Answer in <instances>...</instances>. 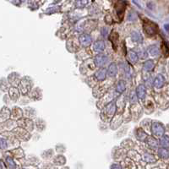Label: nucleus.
<instances>
[{
    "label": "nucleus",
    "mask_w": 169,
    "mask_h": 169,
    "mask_svg": "<svg viewBox=\"0 0 169 169\" xmlns=\"http://www.w3.org/2000/svg\"><path fill=\"white\" fill-rule=\"evenodd\" d=\"M116 110H117V103L115 101H113L102 110L101 119L103 122H111L112 119L114 118Z\"/></svg>",
    "instance_id": "1"
},
{
    "label": "nucleus",
    "mask_w": 169,
    "mask_h": 169,
    "mask_svg": "<svg viewBox=\"0 0 169 169\" xmlns=\"http://www.w3.org/2000/svg\"><path fill=\"white\" fill-rule=\"evenodd\" d=\"M143 31L145 32V34L149 37H154L158 33L159 28L157 24H156L155 22L149 20V19H144L143 20Z\"/></svg>",
    "instance_id": "2"
},
{
    "label": "nucleus",
    "mask_w": 169,
    "mask_h": 169,
    "mask_svg": "<svg viewBox=\"0 0 169 169\" xmlns=\"http://www.w3.org/2000/svg\"><path fill=\"white\" fill-rule=\"evenodd\" d=\"M19 91L22 95H27L32 91V80L30 77H23L19 84Z\"/></svg>",
    "instance_id": "3"
},
{
    "label": "nucleus",
    "mask_w": 169,
    "mask_h": 169,
    "mask_svg": "<svg viewBox=\"0 0 169 169\" xmlns=\"http://www.w3.org/2000/svg\"><path fill=\"white\" fill-rule=\"evenodd\" d=\"M96 63H95L94 60L89 59V60H86L81 65H80V73H82L85 75H92V73L95 70V67H96Z\"/></svg>",
    "instance_id": "4"
},
{
    "label": "nucleus",
    "mask_w": 169,
    "mask_h": 169,
    "mask_svg": "<svg viewBox=\"0 0 169 169\" xmlns=\"http://www.w3.org/2000/svg\"><path fill=\"white\" fill-rule=\"evenodd\" d=\"M17 124L18 127L26 131L31 132L34 130V122L28 118H21L17 121Z\"/></svg>",
    "instance_id": "5"
},
{
    "label": "nucleus",
    "mask_w": 169,
    "mask_h": 169,
    "mask_svg": "<svg viewBox=\"0 0 169 169\" xmlns=\"http://www.w3.org/2000/svg\"><path fill=\"white\" fill-rule=\"evenodd\" d=\"M151 132L155 137H162L165 133V128L159 121H153L151 124Z\"/></svg>",
    "instance_id": "6"
},
{
    "label": "nucleus",
    "mask_w": 169,
    "mask_h": 169,
    "mask_svg": "<svg viewBox=\"0 0 169 169\" xmlns=\"http://www.w3.org/2000/svg\"><path fill=\"white\" fill-rule=\"evenodd\" d=\"M14 135L19 140V141H27L31 139V134L30 132L26 131L19 127H17L14 131H12Z\"/></svg>",
    "instance_id": "7"
},
{
    "label": "nucleus",
    "mask_w": 169,
    "mask_h": 169,
    "mask_svg": "<svg viewBox=\"0 0 169 169\" xmlns=\"http://www.w3.org/2000/svg\"><path fill=\"white\" fill-rule=\"evenodd\" d=\"M1 132H10L14 131L17 127H18V124L17 122H15V120H11L9 119L7 121H4L3 123H1Z\"/></svg>",
    "instance_id": "8"
},
{
    "label": "nucleus",
    "mask_w": 169,
    "mask_h": 169,
    "mask_svg": "<svg viewBox=\"0 0 169 169\" xmlns=\"http://www.w3.org/2000/svg\"><path fill=\"white\" fill-rule=\"evenodd\" d=\"M79 41L77 40L76 38L72 37L69 38L68 41H67V43H66V47H67V49L70 52V53H75L77 52L79 49Z\"/></svg>",
    "instance_id": "9"
},
{
    "label": "nucleus",
    "mask_w": 169,
    "mask_h": 169,
    "mask_svg": "<svg viewBox=\"0 0 169 169\" xmlns=\"http://www.w3.org/2000/svg\"><path fill=\"white\" fill-rule=\"evenodd\" d=\"M21 79H20V75L17 72H12L10 73L9 76H8V82L13 86V87H15V86H19V82H20Z\"/></svg>",
    "instance_id": "10"
},
{
    "label": "nucleus",
    "mask_w": 169,
    "mask_h": 169,
    "mask_svg": "<svg viewBox=\"0 0 169 169\" xmlns=\"http://www.w3.org/2000/svg\"><path fill=\"white\" fill-rule=\"evenodd\" d=\"M130 111H131V114L133 118L135 119V120H138V119L141 117V114H142V112H143V109H142V107H141L139 103H136V104L132 105Z\"/></svg>",
    "instance_id": "11"
},
{
    "label": "nucleus",
    "mask_w": 169,
    "mask_h": 169,
    "mask_svg": "<svg viewBox=\"0 0 169 169\" xmlns=\"http://www.w3.org/2000/svg\"><path fill=\"white\" fill-rule=\"evenodd\" d=\"M115 11L117 13V15L118 16V19H123L124 11H125V3L124 2L122 1H118L115 3Z\"/></svg>",
    "instance_id": "12"
},
{
    "label": "nucleus",
    "mask_w": 169,
    "mask_h": 169,
    "mask_svg": "<svg viewBox=\"0 0 169 169\" xmlns=\"http://www.w3.org/2000/svg\"><path fill=\"white\" fill-rule=\"evenodd\" d=\"M108 60H109L108 57L105 54H102V53L96 55L94 58L95 63L98 67H102V66L106 65L108 63Z\"/></svg>",
    "instance_id": "13"
},
{
    "label": "nucleus",
    "mask_w": 169,
    "mask_h": 169,
    "mask_svg": "<svg viewBox=\"0 0 169 169\" xmlns=\"http://www.w3.org/2000/svg\"><path fill=\"white\" fill-rule=\"evenodd\" d=\"M108 92V88L105 86H97L93 89V96L94 97H102L104 96Z\"/></svg>",
    "instance_id": "14"
},
{
    "label": "nucleus",
    "mask_w": 169,
    "mask_h": 169,
    "mask_svg": "<svg viewBox=\"0 0 169 169\" xmlns=\"http://www.w3.org/2000/svg\"><path fill=\"white\" fill-rule=\"evenodd\" d=\"M123 119L124 118H123V116L121 114H118L117 116H115L113 119H112V121H111L110 128L112 130H115L118 128H119L121 126L122 123H123Z\"/></svg>",
    "instance_id": "15"
},
{
    "label": "nucleus",
    "mask_w": 169,
    "mask_h": 169,
    "mask_svg": "<svg viewBox=\"0 0 169 169\" xmlns=\"http://www.w3.org/2000/svg\"><path fill=\"white\" fill-rule=\"evenodd\" d=\"M134 135L136 137V139L141 142H145L147 140L148 135L146 134V132L142 128H137L134 130Z\"/></svg>",
    "instance_id": "16"
},
{
    "label": "nucleus",
    "mask_w": 169,
    "mask_h": 169,
    "mask_svg": "<svg viewBox=\"0 0 169 169\" xmlns=\"http://www.w3.org/2000/svg\"><path fill=\"white\" fill-rule=\"evenodd\" d=\"M79 41L80 45H82L84 47H88L92 42V37L89 34H82V35H80L79 37Z\"/></svg>",
    "instance_id": "17"
},
{
    "label": "nucleus",
    "mask_w": 169,
    "mask_h": 169,
    "mask_svg": "<svg viewBox=\"0 0 169 169\" xmlns=\"http://www.w3.org/2000/svg\"><path fill=\"white\" fill-rule=\"evenodd\" d=\"M24 115V111L19 107H14L11 109V118L13 119H20Z\"/></svg>",
    "instance_id": "18"
},
{
    "label": "nucleus",
    "mask_w": 169,
    "mask_h": 169,
    "mask_svg": "<svg viewBox=\"0 0 169 169\" xmlns=\"http://www.w3.org/2000/svg\"><path fill=\"white\" fill-rule=\"evenodd\" d=\"M41 97H42V92L38 87L34 88L30 93V98L33 101H39L41 99Z\"/></svg>",
    "instance_id": "19"
},
{
    "label": "nucleus",
    "mask_w": 169,
    "mask_h": 169,
    "mask_svg": "<svg viewBox=\"0 0 169 169\" xmlns=\"http://www.w3.org/2000/svg\"><path fill=\"white\" fill-rule=\"evenodd\" d=\"M10 117H11V110H9L8 108L3 107V108L1 109V112H0V119H1V123L9 120Z\"/></svg>",
    "instance_id": "20"
},
{
    "label": "nucleus",
    "mask_w": 169,
    "mask_h": 169,
    "mask_svg": "<svg viewBox=\"0 0 169 169\" xmlns=\"http://www.w3.org/2000/svg\"><path fill=\"white\" fill-rule=\"evenodd\" d=\"M121 166L123 169H136L135 162L130 158L124 160L121 163Z\"/></svg>",
    "instance_id": "21"
},
{
    "label": "nucleus",
    "mask_w": 169,
    "mask_h": 169,
    "mask_svg": "<svg viewBox=\"0 0 169 169\" xmlns=\"http://www.w3.org/2000/svg\"><path fill=\"white\" fill-rule=\"evenodd\" d=\"M164 82H165L164 77L162 75H158L155 78V79L153 81V86L156 89H160L163 86Z\"/></svg>",
    "instance_id": "22"
},
{
    "label": "nucleus",
    "mask_w": 169,
    "mask_h": 169,
    "mask_svg": "<svg viewBox=\"0 0 169 169\" xmlns=\"http://www.w3.org/2000/svg\"><path fill=\"white\" fill-rule=\"evenodd\" d=\"M136 95L137 97L140 100H144L146 96V89L144 85H140L136 88Z\"/></svg>",
    "instance_id": "23"
},
{
    "label": "nucleus",
    "mask_w": 169,
    "mask_h": 169,
    "mask_svg": "<svg viewBox=\"0 0 169 169\" xmlns=\"http://www.w3.org/2000/svg\"><path fill=\"white\" fill-rule=\"evenodd\" d=\"M9 96L10 99L14 102H16L19 97V91L16 87H10L9 90Z\"/></svg>",
    "instance_id": "24"
},
{
    "label": "nucleus",
    "mask_w": 169,
    "mask_h": 169,
    "mask_svg": "<svg viewBox=\"0 0 169 169\" xmlns=\"http://www.w3.org/2000/svg\"><path fill=\"white\" fill-rule=\"evenodd\" d=\"M107 74L108 71H106L105 69H100L95 73V77L98 81H103L107 77Z\"/></svg>",
    "instance_id": "25"
},
{
    "label": "nucleus",
    "mask_w": 169,
    "mask_h": 169,
    "mask_svg": "<svg viewBox=\"0 0 169 169\" xmlns=\"http://www.w3.org/2000/svg\"><path fill=\"white\" fill-rule=\"evenodd\" d=\"M105 49V43L103 41H96L93 44V50L96 53H102Z\"/></svg>",
    "instance_id": "26"
},
{
    "label": "nucleus",
    "mask_w": 169,
    "mask_h": 169,
    "mask_svg": "<svg viewBox=\"0 0 169 169\" xmlns=\"http://www.w3.org/2000/svg\"><path fill=\"white\" fill-rule=\"evenodd\" d=\"M24 114L25 116V118H28L30 119H31L32 118H35L37 115V112L33 108H24Z\"/></svg>",
    "instance_id": "27"
},
{
    "label": "nucleus",
    "mask_w": 169,
    "mask_h": 169,
    "mask_svg": "<svg viewBox=\"0 0 169 169\" xmlns=\"http://www.w3.org/2000/svg\"><path fill=\"white\" fill-rule=\"evenodd\" d=\"M132 40L136 43H142L143 42V36L138 31H134L131 33Z\"/></svg>",
    "instance_id": "28"
},
{
    "label": "nucleus",
    "mask_w": 169,
    "mask_h": 169,
    "mask_svg": "<svg viewBox=\"0 0 169 169\" xmlns=\"http://www.w3.org/2000/svg\"><path fill=\"white\" fill-rule=\"evenodd\" d=\"M66 163V158L63 155H57L53 158V164L57 166H63Z\"/></svg>",
    "instance_id": "29"
},
{
    "label": "nucleus",
    "mask_w": 169,
    "mask_h": 169,
    "mask_svg": "<svg viewBox=\"0 0 169 169\" xmlns=\"http://www.w3.org/2000/svg\"><path fill=\"white\" fill-rule=\"evenodd\" d=\"M118 74V66L115 63H112L108 69V75L110 77H115Z\"/></svg>",
    "instance_id": "30"
},
{
    "label": "nucleus",
    "mask_w": 169,
    "mask_h": 169,
    "mask_svg": "<svg viewBox=\"0 0 169 169\" xmlns=\"http://www.w3.org/2000/svg\"><path fill=\"white\" fill-rule=\"evenodd\" d=\"M5 163H6V166L9 169H16V163L15 162L13 157H11L9 156H7L5 157Z\"/></svg>",
    "instance_id": "31"
},
{
    "label": "nucleus",
    "mask_w": 169,
    "mask_h": 169,
    "mask_svg": "<svg viewBox=\"0 0 169 169\" xmlns=\"http://www.w3.org/2000/svg\"><path fill=\"white\" fill-rule=\"evenodd\" d=\"M146 142H147V144H148V146H149L150 148L153 149V150L154 149H157L158 142H157V140H156L155 137H153V136H148Z\"/></svg>",
    "instance_id": "32"
},
{
    "label": "nucleus",
    "mask_w": 169,
    "mask_h": 169,
    "mask_svg": "<svg viewBox=\"0 0 169 169\" xmlns=\"http://www.w3.org/2000/svg\"><path fill=\"white\" fill-rule=\"evenodd\" d=\"M159 144L162 146V148H168L169 147V136L168 135H163L160 138Z\"/></svg>",
    "instance_id": "33"
},
{
    "label": "nucleus",
    "mask_w": 169,
    "mask_h": 169,
    "mask_svg": "<svg viewBox=\"0 0 169 169\" xmlns=\"http://www.w3.org/2000/svg\"><path fill=\"white\" fill-rule=\"evenodd\" d=\"M126 90V83L124 80H119L116 86V92L118 93H123Z\"/></svg>",
    "instance_id": "34"
},
{
    "label": "nucleus",
    "mask_w": 169,
    "mask_h": 169,
    "mask_svg": "<svg viewBox=\"0 0 169 169\" xmlns=\"http://www.w3.org/2000/svg\"><path fill=\"white\" fill-rule=\"evenodd\" d=\"M144 108L146 109V112L147 113H152L154 111V103L150 100H146L144 103Z\"/></svg>",
    "instance_id": "35"
},
{
    "label": "nucleus",
    "mask_w": 169,
    "mask_h": 169,
    "mask_svg": "<svg viewBox=\"0 0 169 169\" xmlns=\"http://www.w3.org/2000/svg\"><path fill=\"white\" fill-rule=\"evenodd\" d=\"M109 38H110L111 42H112V44H113V48L116 50L117 47H118V33L115 32V31H113Z\"/></svg>",
    "instance_id": "36"
},
{
    "label": "nucleus",
    "mask_w": 169,
    "mask_h": 169,
    "mask_svg": "<svg viewBox=\"0 0 169 169\" xmlns=\"http://www.w3.org/2000/svg\"><path fill=\"white\" fill-rule=\"evenodd\" d=\"M154 62L153 60H147L144 63V65H143V69L145 71H147V72H150L151 70H153L154 69Z\"/></svg>",
    "instance_id": "37"
},
{
    "label": "nucleus",
    "mask_w": 169,
    "mask_h": 169,
    "mask_svg": "<svg viewBox=\"0 0 169 169\" xmlns=\"http://www.w3.org/2000/svg\"><path fill=\"white\" fill-rule=\"evenodd\" d=\"M10 152H11L12 155H13L15 157H16V158H22V157H24V156H25L24 150H22L20 147L15 148V149H14V150H11Z\"/></svg>",
    "instance_id": "38"
},
{
    "label": "nucleus",
    "mask_w": 169,
    "mask_h": 169,
    "mask_svg": "<svg viewBox=\"0 0 169 169\" xmlns=\"http://www.w3.org/2000/svg\"><path fill=\"white\" fill-rule=\"evenodd\" d=\"M148 52L151 56L156 57L160 54V50L156 45H151L148 47Z\"/></svg>",
    "instance_id": "39"
},
{
    "label": "nucleus",
    "mask_w": 169,
    "mask_h": 169,
    "mask_svg": "<svg viewBox=\"0 0 169 169\" xmlns=\"http://www.w3.org/2000/svg\"><path fill=\"white\" fill-rule=\"evenodd\" d=\"M36 126H37V129L38 131H43L46 128V123L44 120L41 119V118H37L36 120V123H35Z\"/></svg>",
    "instance_id": "40"
},
{
    "label": "nucleus",
    "mask_w": 169,
    "mask_h": 169,
    "mask_svg": "<svg viewBox=\"0 0 169 169\" xmlns=\"http://www.w3.org/2000/svg\"><path fill=\"white\" fill-rule=\"evenodd\" d=\"M158 156L162 159H168L169 158V150L166 148L158 149Z\"/></svg>",
    "instance_id": "41"
},
{
    "label": "nucleus",
    "mask_w": 169,
    "mask_h": 169,
    "mask_svg": "<svg viewBox=\"0 0 169 169\" xmlns=\"http://www.w3.org/2000/svg\"><path fill=\"white\" fill-rule=\"evenodd\" d=\"M128 157H129L130 159L133 160L134 162V161H135V162H139V161L140 160V155H139L135 150H130V151H129V153H128Z\"/></svg>",
    "instance_id": "42"
},
{
    "label": "nucleus",
    "mask_w": 169,
    "mask_h": 169,
    "mask_svg": "<svg viewBox=\"0 0 169 169\" xmlns=\"http://www.w3.org/2000/svg\"><path fill=\"white\" fill-rule=\"evenodd\" d=\"M128 57H129V60L130 61V63H137V61L139 59L138 53L134 52V51H130L129 53H128Z\"/></svg>",
    "instance_id": "43"
},
{
    "label": "nucleus",
    "mask_w": 169,
    "mask_h": 169,
    "mask_svg": "<svg viewBox=\"0 0 169 169\" xmlns=\"http://www.w3.org/2000/svg\"><path fill=\"white\" fill-rule=\"evenodd\" d=\"M121 146L124 149H127V150H130L132 149V147L134 146V143L130 139H127L125 140H124L122 143H121Z\"/></svg>",
    "instance_id": "44"
},
{
    "label": "nucleus",
    "mask_w": 169,
    "mask_h": 169,
    "mask_svg": "<svg viewBox=\"0 0 169 169\" xmlns=\"http://www.w3.org/2000/svg\"><path fill=\"white\" fill-rule=\"evenodd\" d=\"M143 158H144L145 162H148V163H154L156 161V157L150 153H145L143 156Z\"/></svg>",
    "instance_id": "45"
},
{
    "label": "nucleus",
    "mask_w": 169,
    "mask_h": 169,
    "mask_svg": "<svg viewBox=\"0 0 169 169\" xmlns=\"http://www.w3.org/2000/svg\"><path fill=\"white\" fill-rule=\"evenodd\" d=\"M0 146H1V149L3 150H8L9 149V142H8V140L4 138V137H3V136H1V139H0Z\"/></svg>",
    "instance_id": "46"
},
{
    "label": "nucleus",
    "mask_w": 169,
    "mask_h": 169,
    "mask_svg": "<svg viewBox=\"0 0 169 169\" xmlns=\"http://www.w3.org/2000/svg\"><path fill=\"white\" fill-rule=\"evenodd\" d=\"M141 126H142V129L144 130H150V120L148 119V118H146L142 121L141 123Z\"/></svg>",
    "instance_id": "47"
},
{
    "label": "nucleus",
    "mask_w": 169,
    "mask_h": 169,
    "mask_svg": "<svg viewBox=\"0 0 169 169\" xmlns=\"http://www.w3.org/2000/svg\"><path fill=\"white\" fill-rule=\"evenodd\" d=\"M60 11V7L59 6H53V7H50L49 9H47L46 10V13L47 15H52L53 13H57V12H59Z\"/></svg>",
    "instance_id": "48"
},
{
    "label": "nucleus",
    "mask_w": 169,
    "mask_h": 169,
    "mask_svg": "<svg viewBox=\"0 0 169 169\" xmlns=\"http://www.w3.org/2000/svg\"><path fill=\"white\" fill-rule=\"evenodd\" d=\"M4 80H5V79L3 78L2 79V81H1V90H2V92H5L9 89V82L4 81Z\"/></svg>",
    "instance_id": "49"
},
{
    "label": "nucleus",
    "mask_w": 169,
    "mask_h": 169,
    "mask_svg": "<svg viewBox=\"0 0 169 169\" xmlns=\"http://www.w3.org/2000/svg\"><path fill=\"white\" fill-rule=\"evenodd\" d=\"M53 150L52 149H49V150L43 151L42 157L43 158H50L51 156H53Z\"/></svg>",
    "instance_id": "50"
},
{
    "label": "nucleus",
    "mask_w": 169,
    "mask_h": 169,
    "mask_svg": "<svg viewBox=\"0 0 169 169\" xmlns=\"http://www.w3.org/2000/svg\"><path fill=\"white\" fill-rule=\"evenodd\" d=\"M109 27H108V26H104V27H102V30H101V34H102V36L103 37H107L108 36V34H109Z\"/></svg>",
    "instance_id": "51"
},
{
    "label": "nucleus",
    "mask_w": 169,
    "mask_h": 169,
    "mask_svg": "<svg viewBox=\"0 0 169 169\" xmlns=\"http://www.w3.org/2000/svg\"><path fill=\"white\" fill-rule=\"evenodd\" d=\"M137 95H135L134 92H132L130 96V102L131 103L134 105V104H136L137 103V97H136Z\"/></svg>",
    "instance_id": "52"
},
{
    "label": "nucleus",
    "mask_w": 169,
    "mask_h": 169,
    "mask_svg": "<svg viewBox=\"0 0 169 169\" xmlns=\"http://www.w3.org/2000/svg\"><path fill=\"white\" fill-rule=\"evenodd\" d=\"M128 19L130 21H134L136 19V15L134 13H133V12L130 13L129 14V16H128Z\"/></svg>",
    "instance_id": "53"
},
{
    "label": "nucleus",
    "mask_w": 169,
    "mask_h": 169,
    "mask_svg": "<svg viewBox=\"0 0 169 169\" xmlns=\"http://www.w3.org/2000/svg\"><path fill=\"white\" fill-rule=\"evenodd\" d=\"M110 169H123V168H122V166H121V165L117 164V163H113V165L111 166Z\"/></svg>",
    "instance_id": "54"
},
{
    "label": "nucleus",
    "mask_w": 169,
    "mask_h": 169,
    "mask_svg": "<svg viewBox=\"0 0 169 169\" xmlns=\"http://www.w3.org/2000/svg\"><path fill=\"white\" fill-rule=\"evenodd\" d=\"M42 169H57L54 166H53V165H51V164H46V165H44L43 166V168Z\"/></svg>",
    "instance_id": "55"
},
{
    "label": "nucleus",
    "mask_w": 169,
    "mask_h": 169,
    "mask_svg": "<svg viewBox=\"0 0 169 169\" xmlns=\"http://www.w3.org/2000/svg\"><path fill=\"white\" fill-rule=\"evenodd\" d=\"M140 57L141 58H146V57H147V53L145 51V50H142V51H140Z\"/></svg>",
    "instance_id": "56"
},
{
    "label": "nucleus",
    "mask_w": 169,
    "mask_h": 169,
    "mask_svg": "<svg viewBox=\"0 0 169 169\" xmlns=\"http://www.w3.org/2000/svg\"><path fill=\"white\" fill-rule=\"evenodd\" d=\"M169 25H165V29H166V30H167V31H169Z\"/></svg>",
    "instance_id": "57"
},
{
    "label": "nucleus",
    "mask_w": 169,
    "mask_h": 169,
    "mask_svg": "<svg viewBox=\"0 0 169 169\" xmlns=\"http://www.w3.org/2000/svg\"><path fill=\"white\" fill-rule=\"evenodd\" d=\"M21 169H25V168H21Z\"/></svg>",
    "instance_id": "58"
}]
</instances>
